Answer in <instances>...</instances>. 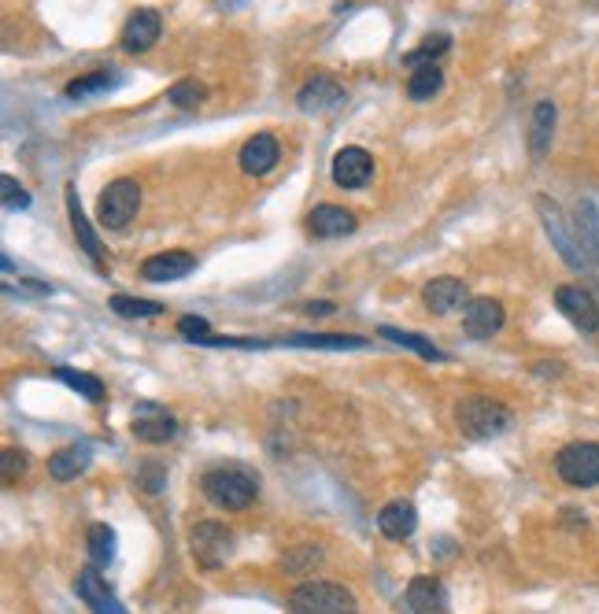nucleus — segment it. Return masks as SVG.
<instances>
[{
	"instance_id": "nucleus-21",
	"label": "nucleus",
	"mask_w": 599,
	"mask_h": 614,
	"mask_svg": "<svg viewBox=\"0 0 599 614\" xmlns=\"http://www.w3.org/2000/svg\"><path fill=\"white\" fill-rule=\"evenodd\" d=\"M378 529L389 537V541H407V537L418 529L415 504H407V500H392V504H385L378 511Z\"/></svg>"
},
{
	"instance_id": "nucleus-7",
	"label": "nucleus",
	"mask_w": 599,
	"mask_h": 614,
	"mask_svg": "<svg viewBox=\"0 0 599 614\" xmlns=\"http://www.w3.org/2000/svg\"><path fill=\"white\" fill-rule=\"evenodd\" d=\"M189 548H193V559L204 566V570H215V566H222L230 559L233 533L226 526H219V522H200V526H193V533H189Z\"/></svg>"
},
{
	"instance_id": "nucleus-2",
	"label": "nucleus",
	"mask_w": 599,
	"mask_h": 614,
	"mask_svg": "<svg viewBox=\"0 0 599 614\" xmlns=\"http://www.w3.org/2000/svg\"><path fill=\"white\" fill-rule=\"evenodd\" d=\"M200 489L208 496L211 504L222 507V511H245L259 492L256 474H248L245 467H215L200 478Z\"/></svg>"
},
{
	"instance_id": "nucleus-10",
	"label": "nucleus",
	"mask_w": 599,
	"mask_h": 614,
	"mask_svg": "<svg viewBox=\"0 0 599 614\" xmlns=\"http://www.w3.org/2000/svg\"><path fill=\"white\" fill-rule=\"evenodd\" d=\"M503 304L500 300H492V296H477V300H470L463 311V330L466 337H474V341H489V337H496V333L503 330Z\"/></svg>"
},
{
	"instance_id": "nucleus-27",
	"label": "nucleus",
	"mask_w": 599,
	"mask_h": 614,
	"mask_svg": "<svg viewBox=\"0 0 599 614\" xmlns=\"http://www.w3.org/2000/svg\"><path fill=\"white\" fill-rule=\"evenodd\" d=\"M56 378H60L67 389H74L78 396H86L89 404H100V400H104V381H100L97 374H86V370H74V367H56Z\"/></svg>"
},
{
	"instance_id": "nucleus-22",
	"label": "nucleus",
	"mask_w": 599,
	"mask_h": 614,
	"mask_svg": "<svg viewBox=\"0 0 599 614\" xmlns=\"http://www.w3.org/2000/svg\"><path fill=\"white\" fill-rule=\"evenodd\" d=\"M67 215H71V226H74L78 245L86 248V256L93 259V263H100V259H104V245H100L97 230L89 226V219H86V211H82V200H78V189H74V185H67Z\"/></svg>"
},
{
	"instance_id": "nucleus-37",
	"label": "nucleus",
	"mask_w": 599,
	"mask_h": 614,
	"mask_svg": "<svg viewBox=\"0 0 599 614\" xmlns=\"http://www.w3.org/2000/svg\"><path fill=\"white\" fill-rule=\"evenodd\" d=\"M0 463H4V481H8V485H12L15 478H23V470H26V455L23 452L8 448V452L0 455Z\"/></svg>"
},
{
	"instance_id": "nucleus-14",
	"label": "nucleus",
	"mask_w": 599,
	"mask_h": 614,
	"mask_svg": "<svg viewBox=\"0 0 599 614\" xmlns=\"http://www.w3.org/2000/svg\"><path fill=\"white\" fill-rule=\"evenodd\" d=\"M159 34H163V19H159V12L141 8V12H134L130 19H126L123 37H119V41H123L126 52H148L159 41Z\"/></svg>"
},
{
	"instance_id": "nucleus-6",
	"label": "nucleus",
	"mask_w": 599,
	"mask_h": 614,
	"mask_svg": "<svg viewBox=\"0 0 599 614\" xmlns=\"http://www.w3.org/2000/svg\"><path fill=\"white\" fill-rule=\"evenodd\" d=\"M537 211H540L544 230H548V237H551V245H555V252H559V256H563L574 271H585L588 259H585V252H581V245H577V234L566 226L563 208H559L555 200H548V197H537Z\"/></svg>"
},
{
	"instance_id": "nucleus-16",
	"label": "nucleus",
	"mask_w": 599,
	"mask_h": 614,
	"mask_svg": "<svg viewBox=\"0 0 599 614\" xmlns=\"http://www.w3.org/2000/svg\"><path fill=\"white\" fill-rule=\"evenodd\" d=\"M278 160H282V148H278V141H274L270 134L248 137L245 148H241V171L252 174V178L270 174L274 167H278Z\"/></svg>"
},
{
	"instance_id": "nucleus-23",
	"label": "nucleus",
	"mask_w": 599,
	"mask_h": 614,
	"mask_svg": "<svg viewBox=\"0 0 599 614\" xmlns=\"http://www.w3.org/2000/svg\"><path fill=\"white\" fill-rule=\"evenodd\" d=\"M89 463H93V448L89 444H67L56 455H49V474L56 481H74L78 474H86Z\"/></svg>"
},
{
	"instance_id": "nucleus-32",
	"label": "nucleus",
	"mask_w": 599,
	"mask_h": 614,
	"mask_svg": "<svg viewBox=\"0 0 599 614\" xmlns=\"http://www.w3.org/2000/svg\"><path fill=\"white\" fill-rule=\"evenodd\" d=\"M108 307L123 319H156L163 311V304H156V300H134V296H111Z\"/></svg>"
},
{
	"instance_id": "nucleus-9",
	"label": "nucleus",
	"mask_w": 599,
	"mask_h": 614,
	"mask_svg": "<svg viewBox=\"0 0 599 614\" xmlns=\"http://www.w3.org/2000/svg\"><path fill=\"white\" fill-rule=\"evenodd\" d=\"M74 592H78V600L86 603L93 614H126V607L119 603V596L108 589V581H104V574H100L97 566L78 570V578H74Z\"/></svg>"
},
{
	"instance_id": "nucleus-20",
	"label": "nucleus",
	"mask_w": 599,
	"mask_h": 614,
	"mask_svg": "<svg viewBox=\"0 0 599 614\" xmlns=\"http://www.w3.org/2000/svg\"><path fill=\"white\" fill-rule=\"evenodd\" d=\"M574 234H577V245H581V252H585V259H588V267H596L599 263V211L588 197L577 200Z\"/></svg>"
},
{
	"instance_id": "nucleus-4",
	"label": "nucleus",
	"mask_w": 599,
	"mask_h": 614,
	"mask_svg": "<svg viewBox=\"0 0 599 614\" xmlns=\"http://www.w3.org/2000/svg\"><path fill=\"white\" fill-rule=\"evenodd\" d=\"M137 208H141V185L130 182V178H119V182H111L100 193L97 219L104 230H126L130 219L137 215Z\"/></svg>"
},
{
	"instance_id": "nucleus-31",
	"label": "nucleus",
	"mask_w": 599,
	"mask_h": 614,
	"mask_svg": "<svg viewBox=\"0 0 599 614\" xmlns=\"http://www.w3.org/2000/svg\"><path fill=\"white\" fill-rule=\"evenodd\" d=\"M448 49H452V37H448V34H429L415 52H407L404 63H407V67H415V71H418V67H426V63L437 60V56H444V52H448Z\"/></svg>"
},
{
	"instance_id": "nucleus-33",
	"label": "nucleus",
	"mask_w": 599,
	"mask_h": 614,
	"mask_svg": "<svg viewBox=\"0 0 599 614\" xmlns=\"http://www.w3.org/2000/svg\"><path fill=\"white\" fill-rule=\"evenodd\" d=\"M167 100H171L174 108H200L204 100H208V86H200V82H178V86L167 89Z\"/></svg>"
},
{
	"instance_id": "nucleus-19",
	"label": "nucleus",
	"mask_w": 599,
	"mask_h": 614,
	"mask_svg": "<svg viewBox=\"0 0 599 614\" xmlns=\"http://www.w3.org/2000/svg\"><path fill=\"white\" fill-rule=\"evenodd\" d=\"M307 226L315 237H348L355 234V215L348 208H337V204H318L311 215H307Z\"/></svg>"
},
{
	"instance_id": "nucleus-30",
	"label": "nucleus",
	"mask_w": 599,
	"mask_h": 614,
	"mask_svg": "<svg viewBox=\"0 0 599 614\" xmlns=\"http://www.w3.org/2000/svg\"><path fill=\"white\" fill-rule=\"evenodd\" d=\"M381 337H389L392 344H400V348H411V352H418L422 359H444V352L437 348V344H429L422 333H407V330H396V326H381Z\"/></svg>"
},
{
	"instance_id": "nucleus-12",
	"label": "nucleus",
	"mask_w": 599,
	"mask_h": 614,
	"mask_svg": "<svg viewBox=\"0 0 599 614\" xmlns=\"http://www.w3.org/2000/svg\"><path fill=\"white\" fill-rule=\"evenodd\" d=\"M555 307H559L581 333L599 330V307L585 289H577V285H559V289H555Z\"/></svg>"
},
{
	"instance_id": "nucleus-3",
	"label": "nucleus",
	"mask_w": 599,
	"mask_h": 614,
	"mask_svg": "<svg viewBox=\"0 0 599 614\" xmlns=\"http://www.w3.org/2000/svg\"><path fill=\"white\" fill-rule=\"evenodd\" d=\"M293 614H359V600L352 589L337 581H304L289 592Z\"/></svg>"
},
{
	"instance_id": "nucleus-8",
	"label": "nucleus",
	"mask_w": 599,
	"mask_h": 614,
	"mask_svg": "<svg viewBox=\"0 0 599 614\" xmlns=\"http://www.w3.org/2000/svg\"><path fill=\"white\" fill-rule=\"evenodd\" d=\"M130 433H134L141 444H167L178 437V418H174L167 407L152 404V400H141V404L134 407Z\"/></svg>"
},
{
	"instance_id": "nucleus-15",
	"label": "nucleus",
	"mask_w": 599,
	"mask_h": 614,
	"mask_svg": "<svg viewBox=\"0 0 599 614\" xmlns=\"http://www.w3.org/2000/svg\"><path fill=\"white\" fill-rule=\"evenodd\" d=\"M196 271V256L189 252H159V256H148L141 263V278L145 282H178V278H189Z\"/></svg>"
},
{
	"instance_id": "nucleus-13",
	"label": "nucleus",
	"mask_w": 599,
	"mask_h": 614,
	"mask_svg": "<svg viewBox=\"0 0 599 614\" xmlns=\"http://www.w3.org/2000/svg\"><path fill=\"white\" fill-rule=\"evenodd\" d=\"M344 100H348V93L341 89V82H333L330 74H318V78H311V82L296 93V104H300V111H307V115H322V111L341 108Z\"/></svg>"
},
{
	"instance_id": "nucleus-28",
	"label": "nucleus",
	"mask_w": 599,
	"mask_h": 614,
	"mask_svg": "<svg viewBox=\"0 0 599 614\" xmlns=\"http://www.w3.org/2000/svg\"><path fill=\"white\" fill-rule=\"evenodd\" d=\"M441 86H444V71L437 63H426V67H418L407 78V97L422 104V100H433V93H441Z\"/></svg>"
},
{
	"instance_id": "nucleus-38",
	"label": "nucleus",
	"mask_w": 599,
	"mask_h": 614,
	"mask_svg": "<svg viewBox=\"0 0 599 614\" xmlns=\"http://www.w3.org/2000/svg\"><path fill=\"white\" fill-rule=\"evenodd\" d=\"M304 311H307V315H333L337 307H333L330 300H311V304H307Z\"/></svg>"
},
{
	"instance_id": "nucleus-11",
	"label": "nucleus",
	"mask_w": 599,
	"mask_h": 614,
	"mask_svg": "<svg viewBox=\"0 0 599 614\" xmlns=\"http://www.w3.org/2000/svg\"><path fill=\"white\" fill-rule=\"evenodd\" d=\"M333 182L341 185V189H363L370 182V174H374V160H370L367 148L359 145H344L337 156H333Z\"/></svg>"
},
{
	"instance_id": "nucleus-26",
	"label": "nucleus",
	"mask_w": 599,
	"mask_h": 614,
	"mask_svg": "<svg viewBox=\"0 0 599 614\" xmlns=\"http://www.w3.org/2000/svg\"><path fill=\"white\" fill-rule=\"evenodd\" d=\"M123 82L115 71H93L86 74V78H74V82H67V89H63V97L67 100H86V97H97V93H108V89H115Z\"/></svg>"
},
{
	"instance_id": "nucleus-1",
	"label": "nucleus",
	"mask_w": 599,
	"mask_h": 614,
	"mask_svg": "<svg viewBox=\"0 0 599 614\" xmlns=\"http://www.w3.org/2000/svg\"><path fill=\"white\" fill-rule=\"evenodd\" d=\"M514 415L500 400L492 396H466L455 404V426L470 437V441H489V437H500V433L511 430Z\"/></svg>"
},
{
	"instance_id": "nucleus-35",
	"label": "nucleus",
	"mask_w": 599,
	"mask_h": 614,
	"mask_svg": "<svg viewBox=\"0 0 599 614\" xmlns=\"http://www.w3.org/2000/svg\"><path fill=\"white\" fill-rule=\"evenodd\" d=\"M137 485L145 492H159L163 485H167V470L156 467V463H145V467L137 470Z\"/></svg>"
},
{
	"instance_id": "nucleus-34",
	"label": "nucleus",
	"mask_w": 599,
	"mask_h": 614,
	"mask_svg": "<svg viewBox=\"0 0 599 614\" xmlns=\"http://www.w3.org/2000/svg\"><path fill=\"white\" fill-rule=\"evenodd\" d=\"M0 200H4V211H26V208H30V193L15 182L12 174H4V178H0Z\"/></svg>"
},
{
	"instance_id": "nucleus-24",
	"label": "nucleus",
	"mask_w": 599,
	"mask_h": 614,
	"mask_svg": "<svg viewBox=\"0 0 599 614\" xmlns=\"http://www.w3.org/2000/svg\"><path fill=\"white\" fill-rule=\"evenodd\" d=\"M551 137H555V104H551V100H540L537 111H533V123H529V156L537 163L548 156Z\"/></svg>"
},
{
	"instance_id": "nucleus-5",
	"label": "nucleus",
	"mask_w": 599,
	"mask_h": 614,
	"mask_svg": "<svg viewBox=\"0 0 599 614\" xmlns=\"http://www.w3.org/2000/svg\"><path fill=\"white\" fill-rule=\"evenodd\" d=\"M555 470L566 485L574 489H592L599 485V444L596 441H574L555 455Z\"/></svg>"
},
{
	"instance_id": "nucleus-17",
	"label": "nucleus",
	"mask_w": 599,
	"mask_h": 614,
	"mask_svg": "<svg viewBox=\"0 0 599 614\" xmlns=\"http://www.w3.org/2000/svg\"><path fill=\"white\" fill-rule=\"evenodd\" d=\"M422 300L433 315H452L455 307L470 304V293H466L463 278H433V282L422 289Z\"/></svg>"
},
{
	"instance_id": "nucleus-36",
	"label": "nucleus",
	"mask_w": 599,
	"mask_h": 614,
	"mask_svg": "<svg viewBox=\"0 0 599 614\" xmlns=\"http://www.w3.org/2000/svg\"><path fill=\"white\" fill-rule=\"evenodd\" d=\"M178 333H185L189 341H204V337H211V326H208V319L185 315V319H178Z\"/></svg>"
},
{
	"instance_id": "nucleus-18",
	"label": "nucleus",
	"mask_w": 599,
	"mask_h": 614,
	"mask_svg": "<svg viewBox=\"0 0 599 614\" xmlns=\"http://www.w3.org/2000/svg\"><path fill=\"white\" fill-rule=\"evenodd\" d=\"M407 607L415 614H448V589L441 578H415L407 585Z\"/></svg>"
},
{
	"instance_id": "nucleus-25",
	"label": "nucleus",
	"mask_w": 599,
	"mask_h": 614,
	"mask_svg": "<svg viewBox=\"0 0 599 614\" xmlns=\"http://www.w3.org/2000/svg\"><path fill=\"white\" fill-rule=\"evenodd\" d=\"M285 344L293 348H330V352H348V348H367V337H355V333H293L285 337Z\"/></svg>"
},
{
	"instance_id": "nucleus-29",
	"label": "nucleus",
	"mask_w": 599,
	"mask_h": 614,
	"mask_svg": "<svg viewBox=\"0 0 599 614\" xmlns=\"http://www.w3.org/2000/svg\"><path fill=\"white\" fill-rule=\"evenodd\" d=\"M119 544V537H115V529L104 526V522H97V526H89V559H93V566H111L115 563V548Z\"/></svg>"
}]
</instances>
